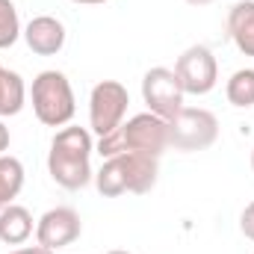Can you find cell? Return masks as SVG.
I'll return each instance as SVG.
<instances>
[{"mask_svg": "<svg viewBox=\"0 0 254 254\" xmlns=\"http://www.w3.org/2000/svg\"><path fill=\"white\" fill-rule=\"evenodd\" d=\"M92 151H95V142H92V133L86 127H63L54 136L51 151H48L51 178L63 190H83L95 178L92 163H89Z\"/></svg>", "mask_w": 254, "mask_h": 254, "instance_id": "obj_1", "label": "cell"}, {"mask_svg": "<svg viewBox=\"0 0 254 254\" xmlns=\"http://www.w3.org/2000/svg\"><path fill=\"white\" fill-rule=\"evenodd\" d=\"M169 148V122L154 113H139L116 127L110 136L98 139L95 151L107 160L116 154H148L157 157Z\"/></svg>", "mask_w": 254, "mask_h": 254, "instance_id": "obj_2", "label": "cell"}, {"mask_svg": "<svg viewBox=\"0 0 254 254\" xmlns=\"http://www.w3.org/2000/svg\"><path fill=\"white\" fill-rule=\"evenodd\" d=\"M160 175V163L157 157L148 154H116L107 157L104 166L95 172V187L104 198H119L125 192L133 195H145L154 190Z\"/></svg>", "mask_w": 254, "mask_h": 254, "instance_id": "obj_3", "label": "cell"}, {"mask_svg": "<svg viewBox=\"0 0 254 254\" xmlns=\"http://www.w3.org/2000/svg\"><path fill=\"white\" fill-rule=\"evenodd\" d=\"M33 113L45 127H65L74 113H77V101H74V89L68 83L63 71H42L33 80Z\"/></svg>", "mask_w": 254, "mask_h": 254, "instance_id": "obj_4", "label": "cell"}, {"mask_svg": "<svg viewBox=\"0 0 254 254\" xmlns=\"http://www.w3.org/2000/svg\"><path fill=\"white\" fill-rule=\"evenodd\" d=\"M219 139V119L210 110L184 107L169 119V148L175 151H204Z\"/></svg>", "mask_w": 254, "mask_h": 254, "instance_id": "obj_5", "label": "cell"}, {"mask_svg": "<svg viewBox=\"0 0 254 254\" xmlns=\"http://www.w3.org/2000/svg\"><path fill=\"white\" fill-rule=\"evenodd\" d=\"M130 92L119 80H101L89 95V130L104 139L125 122Z\"/></svg>", "mask_w": 254, "mask_h": 254, "instance_id": "obj_6", "label": "cell"}, {"mask_svg": "<svg viewBox=\"0 0 254 254\" xmlns=\"http://www.w3.org/2000/svg\"><path fill=\"white\" fill-rule=\"evenodd\" d=\"M184 86L175 74V68H151L142 77V101L148 104V113L160 116V119H175L184 110Z\"/></svg>", "mask_w": 254, "mask_h": 254, "instance_id": "obj_7", "label": "cell"}, {"mask_svg": "<svg viewBox=\"0 0 254 254\" xmlns=\"http://www.w3.org/2000/svg\"><path fill=\"white\" fill-rule=\"evenodd\" d=\"M175 74L184 86L187 95H210L219 83V65H216V57L210 48L204 45H192L187 48L178 63H175Z\"/></svg>", "mask_w": 254, "mask_h": 254, "instance_id": "obj_8", "label": "cell"}, {"mask_svg": "<svg viewBox=\"0 0 254 254\" xmlns=\"http://www.w3.org/2000/svg\"><path fill=\"white\" fill-rule=\"evenodd\" d=\"M80 231H83V222H80V213L74 207H54L36 222V243L57 252V249L77 243Z\"/></svg>", "mask_w": 254, "mask_h": 254, "instance_id": "obj_9", "label": "cell"}, {"mask_svg": "<svg viewBox=\"0 0 254 254\" xmlns=\"http://www.w3.org/2000/svg\"><path fill=\"white\" fill-rule=\"evenodd\" d=\"M24 42L39 57H57L65 48V27L54 15H39L24 27Z\"/></svg>", "mask_w": 254, "mask_h": 254, "instance_id": "obj_10", "label": "cell"}, {"mask_svg": "<svg viewBox=\"0 0 254 254\" xmlns=\"http://www.w3.org/2000/svg\"><path fill=\"white\" fill-rule=\"evenodd\" d=\"M228 36L240 54L254 57V0H240L228 9Z\"/></svg>", "mask_w": 254, "mask_h": 254, "instance_id": "obj_11", "label": "cell"}, {"mask_svg": "<svg viewBox=\"0 0 254 254\" xmlns=\"http://www.w3.org/2000/svg\"><path fill=\"white\" fill-rule=\"evenodd\" d=\"M33 216L21 204H9L0 210V243L6 246H24L33 237Z\"/></svg>", "mask_w": 254, "mask_h": 254, "instance_id": "obj_12", "label": "cell"}, {"mask_svg": "<svg viewBox=\"0 0 254 254\" xmlns=\"http://www.w3.org/2000/svg\"><path fill=\"white\" fill-rule=\"evenodd\" d=\"M24 104H27V86H24L21 74L0 65V119L18 116L24 110Z\"/></svg>", "mask_w": 254, "mask_h": 254, "instance_id": "obj_13", "label": "cell"}, {"mask_svg": "<svg viewBox=\"0 0 254 254\" xmlns=\"http://www.w3.org/2000/svg\"><path fill=\"white\" fill-rule=\"evenodd\" d=\"M24 190V166L18 157H0V210L9 207Z\"/></svg>", "mask_w": 254, "mask_h": 254, "instance_id": "obj_14", "label": "cell"}, {"mask_svg": "<svg viewBox=\"0 0 254 254\" xmlns=\"http://www.w3.org/2000/svg\"><path fill=\"white\" fill-rule=\"evenodd\" d=\"M225 95H228L231 107H240V110L254 107V68L234 71L231 80H228V86H225Z\"/></svg>", "mask_w": 254, "mask_h": 254, "instance_id": "obj_15", "label": "cell"}, {"mask_svg": "<svg viewBox=\"0 0 254 254\" xmlns=\"http://www.w3.org/2000/svg\"><path fill=\"white\" fill-rule=\"evenodd\" d=\"M21 36V21H18V9L12 0H0V51L12 48Z\"/></svg>", "mask_w": 254, "mask_h": 254, "instance_id": "obj_16", "label": "cell"}, {"mask_svg": "<svg viewBox=\"0 0 254 254\" xmlns=\"http://www.w3.org/2000/svg\"><path fill=\"white\" fill-rule=\"evenodd\" d=\"M240 231H243V234L254 243V201L243 210V216H240Z\"/></svg>", "mask_w": 254, "mask_h": 254, "instance_id": "obj_17", "label": "cell"}, {"mask_svg": "<svg viewBox=\"0 0 254 254\" xmlns=\"http://www.w3.org/2000/svg\"><path fill=\"white\" fill-rule=\"evenodd\" d=\"M9 254H54L51 249H45V246H27V249H15V252Z\"/></svg>", "mask_w": 254, "mask_h": 254, "instance_id": "obj_18", "label": "cell"}, {"mask_svg": "<svg viewBox=\"0 0 254 254\" xmlns=\"http://www.w3.org/2000/svg\"><path fill=\"white\" fill-rule=\"evenodd\" d=\"M6 148H9V127L3 125V119H0V157H3Z\"/></svg>", "mask_w": 254, "mask_h": 254, "instance_id": "obj_19", "label": "cell"}, {"mask_svg": "<svg viewBox=\"0 0 254 254\" xmlns=\"http://www.w3.org/2000/svg\"><path fill=\"white\" fill-rule=\"evenodd\" d=\"M71 3H80V6H101V3H107V0H71Z\"/></svg>", "mask_w": 254, "mask_h": 254, "instance_id": "obj_20", "label": "cell"}, {"mask_svg": "<svg viewBox=\"0 0 254 254\" xmlns=\"http://www.w3.org/2000/svg\"><path fill=\"white\" fill-rule=\"evenodd\" d=\"M187 3H192V6H207V3H213V0H187Z\"/></svg>", "mask_w": 254, "mask_h": 254, "instance_id": "obj_21", "label": "cell"}, {"mask_svg": "<svg viewBox=\"0 0 254 254\" xmlns=\"http://www.w3.org/2000/svg\"><path fill=\"white\" fill-rule=\"evenodd\" d=\"M107 254H130V252H122V249H116V252H107Z\"/></svg>", "mask_w": 254, "mask_h": 254, "instance_id": "obj_22", "label": "cell"}, {"mask_svg": "<svg viewBox=\"0 0 254 254\" xmlns=\"http://www.w3.org/2000/svg\"><path fill=\"white\" fill-rule=\"evenodd\" d=\"M252 172H254V151H252Z\"/></svg>", "mask_w": 254, "mask_h": 254, "instance_id": "obj_23", "label": "cell"}]
</instances>
